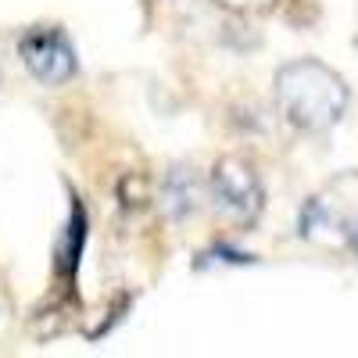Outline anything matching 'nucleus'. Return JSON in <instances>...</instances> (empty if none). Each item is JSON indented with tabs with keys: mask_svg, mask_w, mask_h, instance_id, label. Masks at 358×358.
Wrapping results in <instances>:
<instances>
[{
	"mask_svg": "<svg viewBox=\"0 0 358 358\" xmlns=\"http://www.w3.org/2000/svg\"><path fill=\"white\" fill-rule=\"evenodd\" d=\"M222 8H233V11H265L273 0H219Z\"/></svg>",
	"mask_w": 358,
	"mask_h": 358,
	"instance_id": "nucleus-7",
	"label": "nucleus"
},
{
	"mask_svg": "<svg viewBox=\"0 0 358 358\" xmlns=\"http://www.w3.org/2000/svg\"><path fill=\"white\" fill-rule=\"evenodd\" d=\"M22 65L47 86H62L76 76V50L57 25H36L18 40Z\"/></svg>",
	"mask_w": 358,
	"mask_h": 358,
	"instance_id": "nucleus-4",
	"label": "nucleus"
},
{
	"mask_svg": "<svg viewBox=\"0 0 358 358\" xmlns=\"http://www.w3.org/2000/svg\"><path fill=\"white\" fill-rule=\"evenodd\" d=\"M162 208H165V215L169 219H187L194 208L201 204V179H197V172L194 169H187V165H176V169H169V176H165V187H162Z\"/></svg>",
	"mask_w": 358,
	"mask_h": 358,
	"instance_id": "nucleus-5",
	"label": "nucleus"
},
{
	"mask_svg": "<svg viewBox=\"0 0 358 358\" xmlns=\"http://www.w3.org/2000/svg\"><path fill=\"white\" fill-rule=\"evenodd\" d=\"M0 76H4V72H0Z\"/></svg>",
	"mask_w": 358,
	"mask_h": 358,
	"instance_id": "nucleus-8",
	"label": "nucleus"
},
{
	"mask_svg": "<svg viewBox=\"0 0 358 358\" xmlns=\"http://www.w3.org/2000/svg\"><path fill=\"white\" fill-rule=\"evenodd\" d=\"M276 104L290 126L326 133L341 122L348 108V86L330 65L301 57L276 72Z\"/></svg>",
	"mask_w": 358,
	"mask_h": 358,
	"instance_id": "nucleus-1",
	"label": "nucleus"
},
{
	"mask_svg": "<svg viewBox=\"0 0 358 358\" xmlns=\"http://www.w3.org/2000/svg\"><path fill=\"white\" fill-rule=\"evenodd\" d=\"M208 190H212V201L219 208V215L233 226H255L262 208H265V190L258 172L241 162V158H222L212 169V179H208Z\"/></svg>",
	"mask_w": 358,
	"mask_h": 358,
	"instance_id": "nucleus-2",
	"label": "nucleus"
},
{
	"mask_svg": "<svg viewBox=\"0 0 358 358\" xmlns=\"http://www.w3.org/2000/svg\"><path fill=\"white\" fill-rule=\"evenodd\" d=\"M83 241H86V215H83L79 204H72V219L62 229V244H57V268H65V276L76 273V262L83 255Z\"/></svg>",
	"mask_w": 358,
	"mask_h": 358,
	"instance_id": "nucleus-6",
	"label": "nucleus"
},
{
	"mask_svg": "<svg viewBox=\"0 0 358 358\" xmlns=\"http://www.w3.org/2000/svg\"><path fill=\"white\" fill-rule=\"evenodd\" d=\"M358 229V201L355 197H341V183H334L326 194L312 197L301 212L297 233L305 241L326 244V248H344L355 241Z\"/></svg>",
	"mask_w": 358,
	"mask_h": 358,
	"instance_id": "nucleus-3",
	"label": "nucleus"
}]
</instances>
